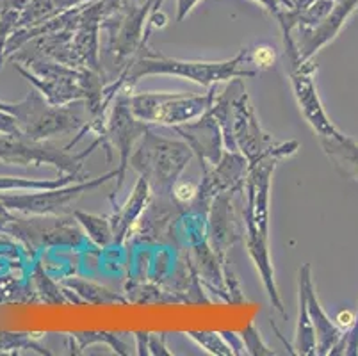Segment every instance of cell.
Masks as SVG:
<instances>
[{
    "label": "cell",
    "instance_id": "cell-1",
    "mask_svg": "<svg viewBox=\"0 0 358 356\" xmlns=\"http://www.w3.org/2000/svg\"><path fill=\"white\" fill-rule=\"evenodd\" d=\"M248 52L243 50L232 61L224 63H200V61H180V59H168V57H145L136 64L134 71L130 75V83H136L145 75L154 73H168L177 75V77L189 78L198 84L217 83V80H227L230 77H253L255 71L239 70L243 59H246Z\"/></svg>",
    "mask_w": 358,
    "mask_h": 356
},
{
    "label": "cell",
    "instance_id": "cell-2",
    "mask_svg": "<svg viewBox=\"0 0 358 356\" xmlns=\"http://www.w3.org/2000/svg\"><path fill=\"white\" fill-rule=\"evenodd\" d=\"M205 98L184 94H139L132 98V111L143 120L182 123L203 111Z\"/></svg>",
    "mask_w": 358,
    "mask_h": 356
},
{
    "label": "cell",
    "instance_id": "cell-3",
    "mask_svg": "<svg viewBox=\"0 0 358 356\" xmlns=\"http://www.w3.org/2000/svg\"><path fill=\"white\" fill-rule=\"evenodd\" d=\"M294 70L291 73L292 87H294L296 98H298L299 109L303 111L307 122L314 127L321 137H331L338 134L334 123L328 120L327 113H324L321 100L317 97V90H315L314 83V66H307V64L294 63Z\"/></svg>",
    "mask_w": 358,
    "mask_h": 356
},
{
    "label": "cell",
    "instance_id": "cell-4",
    "mask_svg": "<svg viewBox=\"0 0 358 356\" xmlns=\"http://www.w3.org/2000/svg\"><path fill=\"white\" fill-rule=\"evenodd\" d=\"M109 178V175L102 176L99 180L91 182V184L79 185L75 189H64V191H54L48 189L47 192L40 194H16V196H0V201L9 208V211L25 212V214H50L66 208V205L73 200L75 196H79L83 191L96 187L99 184Z\"/></svg>",
    "mask_w": 358,
    "mask_h": 356
},
{
    "label": "cell",
    "instance_id": "cell-5",
    "mask_svg": "<svg viewBox=\"0 0 358 356\" xmlns=\"http://www.w3.org/2000/svg\"><path fill=\"white\" fill-rule=\"evenodd\" d=\"M0 161L9 164L27 166L31 162H52V164H70V159L63 153L55 152L47 145L32 141L27 137H13L8 134H0Z\"/></svg>",
    "mask_w": 358,
    "mask_h": 356
},
{
    "label": "cell",
    "instance_id": "cell-6",
    "mask_svg": "<svg viewBox=\"0 0 358 356\" xmlns=\"http://www.w3.org/2000/svg\"><path fill=\"white\" fill-rule=\"evenodd\" d=\"M358 8V0H335L334 8L328 13L327 18L314 29H301V47H299V59L310 57L319 47L327 45L328 41L337 36L341 27L344 25L351 13Z\"/></svg>",
    "mask_w": 358,
    "mask_h": 356
},
{
    "label": "cell",
    "instance_id": "cell-7",
    "mask_svg": "<svg viewBox=\"0 0 358 356\" xmlns=\"http://www.w3.org/2000/svg\"><path fill=\"white\" fill-rule=\"evenodd\" d=\"M299 285L305 289V294H307V306L308 313H310L312 326L317 329V346L321 355H327V353H331L338 346V342L343 341V332L327 318V313L321 310L319 306L317 298H315L314 292V283H312L310 278V267L305 266L303 269L299 271Z\"/></svg>",
    "mask_w": 358,
    "mask_h": 356
},
{
    "label": "cell",
    "instance_id": "cell-8",
    "mask_svg": "<svg viewBox=\"0 0 358 356\" xmlns=\"http://www.w3.org/2000/svg\"><path fill=\"white\" fill-rule=\"evenodd\" d=\"M323 148L341 175L358 180V145L344 134L323 137Z\"/></svg>",
    "mask_w": 358,
    "mask_h": 356
},
{
    "label": "cell",
    "instance_id": "cell-9",
    "mask_svg": "<svg viewBox=\"0 0 358 356\" xmlns=\"http://www.w3.org/2000/svg\"><path fill=\"white\" fill-rule=\"evenodd\" d=\"M18 349H38L40 353H45L38 344L31 341L25 333H8L0 332V355L2 353H13Z\"/></svg>",
    "mask_w": 358,
    "mask_h": 356
},
{
    "label": "cell",
    "instance_id": "cell-10",
    "mask_svg": "<svg viewBox=\"0 0 358 356\" xmlns=\"http://www.w3.org/2000/svg\"><path fill=\"white\" fill-rule=\"evenodd\" d=\"M253 61L257 63V66L269 68V66H273V64H275L276 55H275V52H273L269 47H259V48H255V54H253Z\"/></svg>",
    "mask_w": 358,
    "mask_h": 356
},
{
    "label": "cell",
    "instance_id": "cell-11",
    "mask_svg": "<svg viewBox=\"0 0 358 356\" xmlns=\"http://www.w3.org/2000/svg\"><path fill=\"white\" fill-rule=\"evenodd\" d=\"M346 355H358V313L351 332L346 335Z\"/></svg>",
    "mask_w": 358,
    "mask_h": 356
},
{
    "label": "cell",
    "instance_id": "cell-12",
    "mask_svg": "<svg viewBox=\"0 0 358 356\" xmlns=\"http://www.w3.org/2000/svg\"><path fill=\"white\" fill-rule=\"evenodd\" d=\"M198 2L200 0H177V22H182L185 16L189 15Z\"/></svg>",
    "mask_w": 358,
    "mask_h": 356
},
{
    "label": "cell",
    "instance_id": "cell-13",
    "mask_svg": "<svg viewBox=\"0 0 358 356\" xmlns=\"http://www.w3.org/2000/svg\"><path fill=\"white\" fill-rule=\"evenodd\" d=\"M255 2H259L260 6H264V8L268 9L269 13H273V15H278L280 11H282V8H285L284 2L282 0H255ZM287 9V8H285Z\"/></svg>",
    "mask_w": 358,
    "mask_h": 356
},
{
    "label": "cell",
    "instance_id": "cell-14",
    "mask_svg": "<svg viewBox=\"0 0 358 356\" xmlns=\"http://www.w3.org/2000/svg\"><path fill=\"white\" fill-rule=\"evenodd\" d=\"M175 194H177V198H180V200H191L194 196V185L193 184H182L178 185L177 189H175Z\"/></svg>",
    "mask_w": 358,
    "mask_h": 356
},
{
    "label": "cell",
    "instance_id": "cell-15",
    "mask_svg": "<svg viewBox=\"0 0 358 356\" xmlns=\"http://www.w3.org/2000/svg\"><path fill=\"white\" fill-rule=\"evenodd\" d=\"M355 319H357V315H355L353 312H350V310H346V312H341V313H338V315H337L338 325L344 326V328H353Z\"/></svg>",
    "mask_w": 358,
    "mask_h": 356
}]
</instances>
